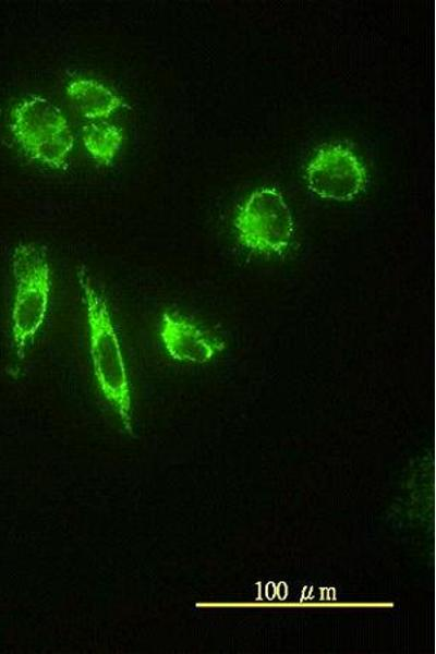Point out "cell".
I'll list each match as a JSON object with an SVG mask.
<instances>
[{
	"label": "cell",
	"instance_id": "cell-6",
	"mask_svg": "<svg viewBox=\"0 0 436 654\" xmlns=\"http://www.w3.org/2000/svg\"><path fill=\"white\" fill-rule=\"evenodd\" d=\"M159 336L168 354L177 361L203 364L222 348L221 343L211 340L195 324L177 313L162 314Z\"/></svg>",
	"mask_w": 436,
	"mask_h": 654
},
{
	"label": "cell",
	"instance_id": "cell-1",
	"mask_svg": "<svg viewBox=\"0 0 436 654\" xmlns=\"http://www.w3.org/2000/svg\"><path fill=\"white\" fill-rule=\"evenodd\" d=\"M84 295L89 331V352L98 386L131 431V390L120 341L106 302L82 265L76 271Z\"/></svg>",
	"mask_w": 436,
	"mask_h": 654
},
{
	"label": "cell",
	"instance_id": "cell-2",
	"mask_svg": "<svg viewBox=\"0 0 436 654\" xmlns=\"http://www.w3.org/2000/svg\"><path fill=\"white\" fill-rule=\"evenodd\" d=\"M15 301L13 337L19 359H24L28 341L44 324L51 291V270L45 245L20 244L13 254Z\"/></svg>",
	"mask_w": 436,
	"mask_h": 654
},
{
	"label": "cell",
	"instance_id": "cell-7",
	"mask_svg": "<svg viewBox=\"0 0 436 654\" xmlns=\"http://www.w3.org/2000/svg\"><path fill=\"white\" fill-rule=\"evenodd\" d=\"M65 90L72 105L86 119H106L122 106L118 95L92 78H75L69 82Z\"/></svg>",
	"mask_w": 436,
	"mask_h": 654
},
{
	"label": "cell",
	"instance_id": "cell-4",
	"mask_svg": "<svg viewBox=\"0 0 436 654\" xmlns=\"http://www.w3.org/2000/svg\"><path fill=\"white\" fill-rule=\"evenodd\" d=\"M234 227L243 245L263 254L281 253L289 245L294 229L281 193L268 187L251 194L238 213Z\"/></svg>",
	"mask_w": 436,
	"mask_h": 654
},
{
	"label": "cell",
	"instance_id": "cell-8",
	"mask_svg": "<svg viewBox=\"0 0 436 654\" xmlns=\"http://www.w3.org/2000/svg\"><path fill=\"white\" fill-rule=\"evenodd\" d=\"M123 142L122 131L114 124L98 120L83 128V143L90 157L100 165H110Z\"/></svg>",
	"mask_w": 436,
	"mask_h": 654
},
{
	"label": "cell",
	"instance_id": "cell-5",
	"mask_svg": "<svg viewBox=\"0 0 436 654\" xmlns=\"http://www.w3.org/2000/svg\"><path fill=\"white\" fill-rule=\"evenodd\" d=\"M306 179L310 190L323 198L351 201L364 190L366 171L350 149L328 145L310 161Z\"/></svg>",
	"mask_w": 436,
	"mask_h": 654
},
{
	"label": "cell",
	"instance_id": "cell-3",
	"mask_svg": "<svg viewBox=\"0 0 436 654\" xmlns=\"http://www.w3.org/2000/svg\"><path fill=\"white\" fill-rule=\"evenodd\" d=\"M12 129L31 158L56 169L65 165L74 136L66 118L51 101L35 96L21 102Z\"/></svg>",
	"mask_w": 436,
	"mask_h": 654
}]
</instances>
